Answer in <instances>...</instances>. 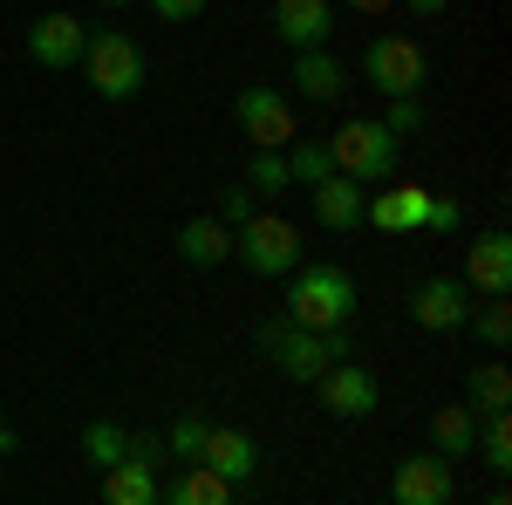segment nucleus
Here are the masks:
<instances>
[{
	"label": "nucleus",
	"instance_id": "nucleus-37",
	"mask_svg": "<svg viewBox=\"0 0 512 505\" xmlns=\"http://www.w3.org/2000/svg\"><path fill=\"white\" fill-rule=\"evenodd\" d=\"M103 7H130V0H103Z\"/></svg>",
	"mask_w": 512,
	"mask_h": 505
},
{
	"label": "nucleus",
	"instance_id": "nucleus-6",
	"mask_svg": "<svg viewBox=\"0 0 512 505\" xmlns=\"http://www.w3.org/2000/svg\"><path fill=\"white\" fill-rule=\"evenodd\" d=\"M362 82H369L376 96H424V82H431L424 41L417 35H376L362 48Z\"/></svg>",
	"mask_w": 512,
	"mask_h": 505
},
{
	"label": "nucleus",
	"instance_id": "nucleus-2",
	"mask_svg": "<svg viewBox=\"0 0 512 505\" xmlns=\"http://www.w3.org/2000/svg\"><path fill=\"white\" fill-rule=\"evenodd\" d=\"M253 342L274 355V369L287 376V383H315V376H328L335 362H349V355H355L349 328H335V335H315V328H294V321H267Z\"/></svg>",
	"mask_w": 512,
	"mask_h": 505
},
{
	"label": "nucleus",
	"instance_id": "nucleus-7",
	"mask_svg": "<svg viewBox=\"0 0 512 505\" xmlns=\"http://www.w3.org/2000/svg\"><path fill=\"white\" fill-rule=\"evenodd\" d=\"M233 123L246 130L253 151H287V144H301V117H294V96H287V89H260V82L239 89Z\"/></svg>",
	"mask_w": 512,
	"mask_h": 505
},
{
	"label": "nucleus",
	"instance_id": "nucleus-31",
	"mask_svg": "<svg viewBox=\"0 0 512 505\" xmlns=\"http://www.w3.org/2000/svg\"><path fill=\"white\" fill-rule=\"evenodd\" d=\"M424 226H431V233H458V226H465V205H458V198H437V192H431V212H424Z\"/></svg>",
	"mask_w": 512,
	"mask_h": 505
},
{
	"label": "nucleus",
	"instance_id": "nucleus-25",
	"mask_svg": "<svg viewBox=\"0 0 512 505\" xmlns=\"http://www.w3.org/2000/svg\"><path fill=\"white\" fill-rule=\"evenodd\" d=\"M287 185H321L335 164H328V144H287Z\"/></svg>",
	"mask_w": 512,
	"mask_h": 505
},
{
	"label": "nucleus",
	"instance_id": "nucleus-8",
	"mask_svg": "<svg viewBox=\"0 0 512 505\" xmlns=\"http://www.w3.org/2000/svg\"><path fill=\"white\" fill-rule=\"evenodd\" d=\"M410 321L424 335H451V328H472V287L458 273H431L410 287Z\"/></svg>",
	"mask_w": 512,
	"mask_h": 505
},
{
	"label": "nucleus",
	"instance_id": "nucleus-22",
	"mask_svg": "<svg viewBox=\"0 0 512 505\" xmlns=\"http://www.w3.org/2000/svg\"><path fill=\"white\" fill-rule=\"evenodd\" d=\"M465 410H478V417H499V410H512V376H506V362H485V369H472V396H465Z\"/></svg>",
	"mask_w": 512,
	"mask_h": 505
},
{
	"label": "nucleus",
	"instance_id": "nucleus-28",
	"mask_svg": "<svg viewBox=\"0 0 512 505\" xmlns=\"http://www.w3.org/2000/svg\"><path fill=\"white\" fill-rule=\"evenodd\" d=\"M376 123L390 130L396 144H403V137H417V130H424V96H390V117H376Z\"/></svg>",
	"mask_w": 512,
	"mask_h": 505
},
{
	"label": "nucleus",
	"instance_id": "nucleus-1",
	"mask_svg": "<svg viewBox=\"0 0 512 505\" xmlns=\"http://www.w3.org/2000/svg\"><path fill=\"white\" fill-rule=\"evenodd\" d=\"M362 294H355V273L335 267V260H308V267L287 273V321L294 328H315V335H335L349 328Z\"/></svg>",
	"mask_w": 512,
	"mask_h": 505
},
{
	"label": "nucleus",
	"instance_id": "nucleus-16",
	"mask_svg": "<svg viewBox=\"0 0 512 505\" xmlns=\"http://www.w3.org/2000/svg\"><path fill=\"white\" fill-rule=\"evenodd\" d=\"M424 212H431V192H424V185H390V192H376L362 205V219H369L376 233H417Z\"/></svg>",
	"mask_w": 512,
	"mask_h": 505
},
{
	"label": "nucleus",
	"instance_id": "nucleus-13",
	"mask_svg": "<svg viewBox=\"0 0 512 505\" xmlns=\"http://www.w3.org/2000/svg\"><path fill=\"white\" fill-rule=\"evenodd\" d=\"M198 465H205V471H219L226 485H246V478L260 471V444H253V430H239V424H205Z\"/></svg>",
	"mask_w": 512,
	"mask_h": 505
},
{
	"label": "nucleus",
	"instance_id": "nucleus-34",
	"mask_svg": "<svg viewBox=\"0 0 512 505\" xmlns=\"http://www.w3.org/2000/svg\"><path fill=\"white\" fill-rule=\"evenodd\" d=\"M396 7H417V14H444L451 0H396Z\"/></svg>",
	"mask_w": 512,
	"mask_h": 505
},
{
	"label": "nucleus",
	"instance_id": "nucleus-17",
	"mask_svg": "<svg viewBox=\"0 0 512 505\" xmlns=\"http://www.w3.org/2000/svg\"><path fill=\"white\" fill-rule=\"evenodd\" d=\"M178 260H185V267H198V273L226 267V260H233V226H219L212 212L185 219V226H178Z\"/></svg>",
	"mask_w": 512,
	"mask_h": 505
},
{
	"label": "nucleus",
	"instance_id": "nucleus-10",
	"mask_svg": "<svg viewBox=\"0 0 512 505\" xmlns=\"http://www.w3.org/2000/svg\"><path fill=\"white\" fill-rule=\"evenodd\" d=\"M451 492H458V471L437 451H417L390 471V505H451Z\"/></svg>",
	"mask_w": 512,
	"mask_h": 505
},
{
	"label": "nucleus",
	"instance_id": "nucleus-35",
	"mask_svg": "<svg viewBox=\"0 0 512 505\" xmlns=\"http://www.w3.org/2000/svg\"><path fill=\"white\" fill-rule=\"evenodd\" d=\"M485 505H512V492H506V485H499V492H492V499H485Z\"/></svg>",
	"mask_w": 512,
	"mask_h": 505
},
{
	"label": "nucleus",
	"instance_id": "nucleus-33",
	"mask_svg": "<svg viewBox=\"0 0 512 505\" xmlns=\"http://www.w3.org/2000/svg\"><path fill=\"white\" fill-rule=\"evenodd\" d=\"M342 7H355V14H390L396 0H342Z\"/></svg>",
	"mask_w": 512,
	"mask_h": 505
},
{
	"label": "nucleus",
	"instance_id": "nucleus-30",
	"mask_svg": "<svg viewBox=\"0 0 512 505\" xmlns=\"http://www.w3.org/2000/svg\"><path fill=\"white\" fill-rule=\"evenodd\" d=\"M212 219H219V226H246V219H253V192H246V185H226Z\"/></svg>",
	"mask_w": 512,
	"mask_h": 505
},
{
	"label": "nucleus",
	"instance_id": "nucleus-20",
	"mask_svg": "<svg viewBox=\"0 0 512 505\" xmlns=\"http://www.w3.org/2000/svg\"><path fill=\"white\" fill-rule=\"evenodd\" d=\"M103 505H158V465L123 458L103 471Z\"/></svg>",
	"mask_w": 512,
	"mask_h": 505
},
{
	"label": "nucleus",
	"instance_id": "nucleus-32",
	"mask_svg": "<svg viewBox=\"0 0 512 505\" xmlns=\"http://www.w3.org/2000/svg\"><path fill=\"white\" fill-rule=\"evenodd\" d=\"M158 7V21H198L205 14V0H151Z\"/></svg>",
	"mask_w": 512,
	"mask_h": 505
},
{
	"label": "nucleus",
	"instance_id": "nucleus-24",
	"mask_svg": "<svg viewBox=\"0 0 512 505\" xmlns=\"http://www.w3.org/2000/svg\"><path fill=\"white\" fill-rule=\"evenodd\" d=\"M478 458H485V471H512V410H499V417H478Z\"/></svg>",
	"mask_w": 512,
	"mask_h": 505
},
{
	"label": "nucleus",
	"instance_id": "nucleus-3",
	"mask_svg": "<svg viewBox=\"0 0 512 505\" xmlns=\"http://www.w3.org/2000/svg\"><path fill=\"white\" fill-rule=\"evenodd\" d=\"M82 62H89V89H96L103 103H130V96H144V82H151L144 41L123 35V28H89Z\"/></svg>",
	"mask_w": 512,
	"mask_h": 505
},
{
	"label": "nucleus",
	"instance_id": "nucleus-19",
	"mask_svg": "<svg viewBox=\"0 0 512 505\" xmlns=\"http://www.w3.org/2000/svg\"><path fill=\"white\" fill-rule=\"evenodd\" d=\"M294 89H301L308 103H335V96L349 89V69H342L328 48H301V55H294Z\"/></svg>",
	"mask_w": 512,
	"mask_h": 505
},
{
	"label": "nucleus",
	"instance_id": "nucleus-21",
	"mask_svg": "<svg viewBox=\"0 0 512 505\" xmlns=\"http://www.w3.org/2000/svg\"><path fill=\"white\" fill-rule=\"evenodd\" d=\"M158 505H233V485L205 465H185L171 485H158Z\"/></svg>",
	"mask_w": 512,
	"mask_h": 505
},
{
	"label": "nucleus",
	"instance_id": "nucleus-23",
	"mask_svg": "<svg viewBox=\"0 0 512 505\" xmlns=\"http://www.w3.org/2000/svg\"><path fill=\"white\" fill-rule=\"evenodd\" d=\"M82 458H89L96 471L123 465V458H130V430L110 424V417H103V424H89V430H82Z\"/></svg>",
	"mask_w": 512,
	"mask_h": 505
},
{
	"label": "nucleus",
	"instance_id": "nucleus-29",
	"mask_svg": "<svg viewBox=\"0 0 512 505\" xmlns=\"http://www.w3.org/2000/svg\"><path fill=\"white\" fill-rule=\"evenodd\" d=\"M478 342H485V349H506V342H512V308H506V301L478 308Z\"/></svg>",
	"mask_w": 512,
	"mask_h": 505
},
{
	"label": "nucleus",
	"instance_id": "nucleus-27",
	"mask_svg": "<svg viewBox=\"0 0 512 505\" xmlns=\"http://www.w3.org/2000/svg\"><path fill=\"white\" fill-rule=\"evenodd\" d=\"M246 192H287V157L280 151H253V164H246Z\"/></svg>",
	"mask_w": 512,
	"mask_h": 505
},
{
	"label": "nucleus",
	"instance_id": "nucleus-12",
	"mask_svg": "<svg viewBox=\"0 0 512 505\" xmlns=\"http://www.w3.org/2000/svg\"><path fill=\"white\" fill-rule=\"evenodd\" d=\"M472 294H485V301H506L512 294V239L492 226V233H478L472 246H465V273H458Z\"/></svg>",
	"mask_w": 512,
	"mask_h": 505
},
{
	"label": "nucleus",
	"instance_id": "nucleus-18",
	"mask_svg": "<svg viewBox=\"0 0 512 505\" xmlns=\"http://www.w3.org/2000/svg\"><path fill=\"white\" fill-rule=\"evenodd\" d=\"M472 437H478V410H465V403H437L431 410V451L444 465H465Z\"/></svg>",
	"mask_w": 512,
	"mask_h": 505
},
{
	"label": "nucleus",
	"instance_id": "nucleus-15",
	"mask_svg": "<svg viewBox=\"0 0 512 505\" xmlns=\"http://www.w3.org/2000/svg\"><path fill=\"white\" fill-rule=\"evenodd\" d=\"M308 205H315V219L328 226V233H355V226H362L369 192H362L355 178H342V171H328L321 185H308Z\"/></svg>",
	"mask_w": 512,
	"mask_h": 505
},
{
	"label": "nucleus",
	"instance_id": "nucleus-38",
	"mask_svg": "<svg viewBox=\"0 0 512 505\" xmlns=\"http://www.w3.org/2000/svg\"><path fill=\"white\" fill-rule=\"evenodd\" d=\"M0 424H7V417H0Z\"/></svg>",
	"mask_w": 512,
	"mask_h": 505
},
{
	"label": "nucleus",
	"instance_id": "nucleus-36",
	"mask_svg": "<svg viewBox=\"0 0 512 505\" xmlns=\"http://www.w3.org/2000/svg\"><path fill=\"white\" fill-rule=\"evenodd\" d=\"M0 485H7V458H0Z\"/></svg>",
	"mask_w": 512,
	"mask_h": 505
},
{
	"label": "nucleus",
	"instance_id": "nucleus-26",
	"mask_svg": "<svg viewBox=\"0 0 512 505\" xmlns=\"http://www.w3.org/2000/svg\"><path fill=\"white\" fill-rule=\"evenodd\" d=\"M205 424L212 417H171V430H164V458H178V465H198V444H205Z\"/></svg>",
	"mask_w": 512,
	"mask_h": 505
},
{
	"label": "nucleus",
	"instance_id": "nucleus-11",
	"mask_svg": "<svg viewBox=\"0 0 512 505\" xmlns=\"http://www.w3.org/2000/svg\"><path fill=\"white\" fill-rule=\"evenodd\" d=\"M82 48H89V21H82V14H69V7L41 14L35 28H28V55H35L41 69H76Z\"/></svg>",
	"mask_w": 512,
	"mask_h": 505
},
{
	"label": "nucleus",
	"instance_id": "nucleus-4",
	"mask_svg": "<svg viewBox=\"0 0 512 505\" xmlns=\"http://www.w3.org/2000/svg\"><path fill=\"white\" fill-rule=\"evenodd\" d=\"M396 157H403V144H396L376 117H349L335 137H328V164H335L342 178H355V185H383V178H396Z\"/></svg>",
	"mask_w": 512,
	"mask_h": 505
},
{
	"label": "nucleus",
	"instance_id": "nucleus-5",
	"mask_svg": "<svg viewBox=\"0 0 512 505\" xmlns=\"http://www.w3.org/2000/svg\"><path fill=\"white\" fill-rule=\"evenodd\" d=\"M233 260L246 273H267V280H287L301 267V226L280 219V212H253L246 226H233Z\"/></svg>",
	"mask_w": 512,
	"mask_h": 505
},
{
	"label": "nucleus",
	"instance_id": "nucleus-14",
	"mask_svg": "<svg viewBox=\"0 0 512 505\" xmlns=\"http://www.w3.org/2000/svg\"><path fill=\"white\" fill-rule=\"evenodd\" d=\"M274 35L301 55V48H328L335 35V0H274Z\"/></svg>",
	"mask_w": 512,
	"mask_h": 505
},
{
	"label": "nucleus",
	"instance_id": "nucleus-9",
	"mask_svg": "<svg viewBox=\"0 0 512 505\" xmlns=\"http://www.w3.org/2000/svg\"><path fill=\"white\" fill-rule=\"evenodd\" d=\"M315 389H321V410L328 417H342V424H362V417H376V403H383V389H376V376L362 369V362H335L328 376H315Z\"/></svg>",
	"mask_w": 512,
	"mask_h": 505
}]
</instances>
